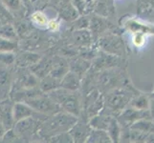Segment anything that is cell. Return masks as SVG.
Returning <instances> with one entry per match:
<instances>
[{"label": "cell", "instance_id": "obj_1", "mask_svg": "<svg viewBox=\"0 0 154 143\" xmlns=\"http://www.w3.org/2000/svg\"><path fill=\"white\" fill-rule=\"evenodd\" d=\"M77 120L78 116L64 111H60L54 115H49L41 123L38 134L42 139H49L53 136L63 132H68L77 122Z\"/></svg>", "mask_w": 154, "mask_h": 143}, {"label": "cell", "instance_id": "obj_2", "mask_svg": "<svg viewBox=\"0 0 154 143\" xmlns=\"http://www.w3.org/2000/svg\"><path fill=\"white\" fill-rule=\"evenodd\" d=\"M51 99L57 103L61 111L72 114L79 118L82 111L81 97L77 91H69L64 88H57L47 94Z\"/></svg>", "mask_w": 154, "mask_h": 143}, {"label": "cell", "instance_id": "obj_3", "mask_svg": "<svg viewBox=\"0 0 154 143\" xmlns=\"http://www.w3.org/2000/svg\"><path fill=\"white\" fill-rule=\"evenodd\" d=\"M24 102L31 106L35 112L48 116L61 111L60 106L53 101L49 95L45 93H41L34 97L25 100Z\"/></svg>", "mask_w": 154, "mask_h": 143}, {"label": "cell", "instance_id": "obj_4", "mask_svg": "<svg viewBox=\"0 0 154 143\" xmlns=\"http://www.w3.org/2000/svg\"><path fill=\"white\" fill-rule=\"evenodd\" d=\"M42 118H36V116H31V118L19 120L14 123V130L17 134L19 139H27L31 137L35 133H38L40 126H38L39 120Z\"/></svg>", "mask_w": 154, "mask_h": 143}, {"label": "cell", "instance_id": "obj_5", "mask_svg": "<svg viewBox=\"0 0 154 143\" xmlns=\"http://www.w3.org/2000/svg\"><path fill=\"white\" fill-rule=\"evenodd\" d=\"M13 106L14 101L12 99H6L0 102V123L6 131L14 128V126Z\"/></svg>", "mask_w": 154, "mask_h": 143}, {"label": "cell", "instance_id": "obj_6", "mask_svg": "<svg viewBox=\"0 0 154 143\" xmlns=\"http://www.w3.org/2000/svg\"><path fill=\"white\" fill-rule=\"evenodd\" d=\"M39 84V79L36 77L31 71L21 72L17 78L15 79L14 85L12 86V90H19V89H28L38 87Z\"/></svg>", "mask_w": 154, "mask_h": 143}, {"label": "cell", "instance_id": "obj_7", "mask_svg": "<svg viewBox=\"0 0 154 143\" xmlns=\"http://www.w3.org/2000/svg\"><path fill=\"white\" fill-rule=\"evenodd\" d=\"M91 127L89 124H86L83 120H77V122L72 126V128L69 130L73 142H86L88 136L90 134Z\"/></svg>", "mask_w": 154, "mask_h": 143}, {"label": "cell", "instance_id": "obj_8", "mask_svg": "<svg viewBox=\"0 0 154 143\" xmlns=\"http://www.w3.org/2000/svg\"><path fill=\"white\" fill-rule=\"evenodd\" d=\"M39 113L35 112V111L29 106L27 103L22 102V101H17L14 102L13 106V116L14 123L17 122L19 120H22L25 118H31V116H35Z\"/></svg>", "mask_w": 154, "mask_h": 143}, {"label": "cell", "instance_id": "obj_9", "mask_svg": "<svg viewBox=\"0 0 154 143\" xmlns=\"http://www.w3.org/2000/svg\"><path fill=\"white\" fill-rule=\"evenodd\" d=\"M69 62L64 57L61 56H53L52 57V68L49 75L55 78L60 79L69 72Z\"/></svg>", "mask_w": 154, "mask_h": 143}, {"label": "cell", "instance_id": "obj_10", "mask_svg": "<svg viewBox=\"0 0 154 143\" xmlns=\"http://www.w3.org/2000/svg\"><path fill=\"white\" fill-rule=\"evenodd\" d=\"M41 58V55L31 51H23L15 55V64L20 68H30Z\"/></svg>", "mask_w": 154, "mask_h": 143}, {"label": "cell", "instance_id": "obj_11", "mask_svg": "<svg viewBox=\"0 0 154 143\" xmlns=\"http://www.w3.org/2000/svg\"><path fill=\"white\" fill-rule=\"evenodd\" d=\"M127 100L128 98H127L126 94H125L123 91L115 90L107 95L106 103L111 110H120L123 109L125 104L128 102Z\"/></svg>", "mask_w": 154, "mask_h": 143}, {"label": "cell", "instance_id": "obj_12", "mask_svg": "<svg viewBox=\"0 0 154 143\" xmlns=\"http://www.w3.org/2000/svg\"><path fill=\"white\" fill-rule=\"evenodd\" d=\"M52 68V57H42L40 59L30 67V71L38 79L43 78L48 76Z\"/></svg>", "mask_w": 154, "mask_h": 143}, {"label": "cell", "instance_id": "obj_13", "mask_svg": "<svg viewBox=\"0 0 154 143\" xmlns=\"http://www.w3.org/2000/svg\"><path fill=\"white\" fill-rule=\"evenodd\" d=\"M81 84L82 77L70 70L60 79V87L69 91H78L81 87Z\"/></svg>", "mask_w": 154, "mask_h": 143}, {"label": "cell", "instance_id": "obj_14", "mask_svg": "<svg viewBox=\"0 0 154 143\" xmlns=\"http://www.w3.org/2000/svg\"><path fill=\"white\" fill-rule=\"evenodd\" d=\"M92 38H93V34L87 29L74 30L71 35V39L73 43L77 46H82V47L88 46L91 43Z\"/></svg>", "mask_w": 154, "mask_h": 143}, {"label": "cell", "instance_id": "obj_15", "mask_svg": "<svg viewBox=\"0 0 154 143\" xmlns=\"http://www.w3.org/2000/svg\"><path fill=\"white\" fill-rule=\"evenodd\" d=\"M121 39L118 38L117 36H112V35H108L105 36V37L100 39V47L103 49L111 54H119L122 49V45H121Z\"/></svg>", "mask_w": 154, "mask_h": 143}, {"label": "cell", "instance_id": "obj_16", "mask_svg": "<svg viewBox=\"0 0 154 143\" xmlns=\"http://www.w3.org/2000/svg\"><path fill=\"white\" fill-rule=\"evenodd\" d=\"M38 87L43 93L48 94V93L60 87V80L48 75V76H44L43 78L39 79Z\"/></svg>", "mask_w": 154, "mask_h": 143}, {"label": "cell", "instance_id": "obj_17", "mask_svg": "<svg viewBox=\"0 0 154 143\" xmlns=\"http://www.w3.org/2000/svg\"><path fill=\"white\" fill-rule=\"evenodd\" d=\"M113 118L108 115H96L92 116L89 120V126L93 129H100L103 131H107L108 126Z\"/></svg>", "mask_w": 154, "mask_h": 143}, {"label": "cell", "instance_id": "obj_18", "mask_svg": "<svg viewBox=\"0 0 154 143\" xmlns=\"http://www.w3.org/2000/svg\"><path fill=\"white\" fill-rule=\"evenodd\" d=\"M57 13H58V16L63 20L68 21V22H72V21L77 19L79 15L78 10L74 6L72 2L67 4L66 6L61 8L60 10H58Z\"/></svg>", "mask_w": 154, "mask_h": 143}, {"label": "cell", "instance_id": "obj_19", "mask_svg": "<svg viewBox=\"0 0 154 143\" xmlns=\"http://www.w3.org/2000/svg\"><path fill=\"white\" fill-rule=\"evenodd\" d=\"M89 67H90V64L86 60H84L83 58H73V59L69 62L70 71L76 73L77 75H79L81 77H82V76L86 73Z\"/></svg>", "mask_w": 154, "mask_h": 143}, {"label": "cell", "instance_id": "obj_20", "mask_svg": "<svg viewBox=\"0 0 154 143\" xmlns=\"http://www.w3.org/2000/svg\"><path fill=\"white\" fill-rule=\"evenodd\" d=\"M110 136L108 133L106 131L103 130H100V129H93L91 128L90 130V134L88 136V139L86 142L89 143H102V142H111Z\"/></svg>", "mask_w": 154, "mask_h": 143}, {"label": "cell", "instance_id": "obj_21", "mask_svg": "<svg viewBox=\"0 0 154 143\" xmlns=\"http://www.w3.org/2000/svg\"><path fill=\"white\" fill-rule=\"evenodd\" d=\"M0 36L13 41H18V35L13 23H7L0 26Z\"/></svg>", "mask_w": 154, "mask_h": 143}, {"label": "cell", "instance_id": "obj_22", "mask_svg": "<svg viewBox=\"0 0 154 143\" xmlns=\"http://www.w3.org/2000/svg\"><path fill=\"white\" fill-rule=\"evenodd\" d=\"M14 26L17 31L18 37L21 38H25L28 34H30L32 31H33V27H32V24L27 22L25 20H17L14 21Z\"/></svg>", "mask_w": 154, "mask_h": 143}, {"label": "cell", "instance_id": "obj_23", "mask_svg": "<svg viewBox=\"0 0 154 143\" xmlns=\"http://www.w3.org/2000/svg\"><path fill=\"white\" fill-rule=\"evenodd\" d=\"M6 8L14 14H19L23 13L24 5L22 3V0H0Z\"/></svg>", "mask_w": 154, "mask_h": 143}, {"label": "cell", "instance_id": "obj_24", "mask_svg": "<svg viewBox=\"0 0 154 143\" xmlns=\"http://www.w3.org/2000/svg\"><path fill=\"white\" fill-rule=\"evenodd\" d=\"M31 20L32 23L34 25L38 26V28H46L47 27V23H48V18H47V15L41 12V10H35L31 15Z\"/></svg>", "mask_w": 154, "mask_h": 143}, {"label": "cell", "instance_id": "obj_25", "mask_svg": "<svg viewBox=\"0 0 154 143\" xmlns=\"http://www.w3.org/2000/svg\"><path fill=\"white\" fill-rule=\"evenodd\" d=\"M14 20V14L0 1V26L7 23H13Z\"/></svg>", "mask_w": 154, "mask_h": 143}, {"label": "cell", "instance_id": "obj_26", "mask_svg": "<svg viewBox=\"0 0 154 143\" xmlns=\"http://www.w3.org/2000/svg\"><path fill=\"white\" fill-rule=\"evenodd\" d=\"M18 47V41H13L0 36V52H14Z\"/></svg>", "mask_w": 154, "mask_h": 143}, {"label": "cell", "instance_id": "obj_27", "mask_svg": "<svg viewBox=\"0 0 154 143\" xmlns=\"http://www.w3.org/2000/svg\"><path fill=\"white\" fill-rule=\"evenodd\" d=\"M89 27L91 28V34H100V31H103L105 29L106 25L102 18L93 17L90 19Z\"/></svg>", "mask_w": 154, "mask_h": 143}, {"label": "cell", "instance_id": "obj_28", "mask_svg": "<svg viewBox=\"0 0 154 143\" xmlns=\"http://www.w3.org/2000/svg\"><path fill=\"white\" fill-rule=\"evenodd\" d=\"M49 142H55V143H71L73 142L72 136L70 133L68 132H63V133L57 134L56 136H51L48 139Z\"/></svg>", "mask_w": 154, "mask_h": 143}, {"label": "cell", "instance_id": "obj_29", "mask_svg": "<svg viewBox=\"0 0 154 143\" xmlns=\"http://www.w3.org/2000/svg\"><path fill=\"white\" fill-rule=\"evenodd\" d=\"M89 22L90 19L87 16H82V17H78L74 21H72V28L74 30H82V29H87L89 27Z\"/></svg>", "mask_w": 154, "mask_h": 143}, {"label": "cell", "instance_id": "obj_30", "mask_svg": "<svg viewBox=\"0 0 154 143\" xmlns=\"http://www.w3.org/2000/svg\"><path fill=\"white\" fill-rule=\"evenodd\" d=\"M15 62V54L14 52H0V63L11 66Z\"/></svg>", "mask_w": 154, "mask_h": 143}, {"label": "cell", "instance_id": "obj_31", "mask_svg": "<svg viewBox=\"0 0 154 143\" xmlns=\"http://www.w3.org/2000/svg\"><path fill=\"white\" fill-rule=\"evenodd\" d=\"M2 139L5 142H14V141H17V139H20L17 136V134L14 132V130L12 128V129H9L5 132L4 135L2 136Z\"/></svg>", "mask_w": 154, "mask_h": 143}, {"label": "cell", "instance_id": "obj_32", "mask_svg": "<svg viewBox=\"0 0 154 143\" xmlns=\"http://www.w3.org/2000/svg\"><path fill=\"white\" fill-rule=\"evenodd\" d=\"M60 24L57 19H51V20H48L46 29L52 31V33H55V31H57L60 30Z\"/></svg>", "mask_w": 154, "mask_h": 143}, {"label": "cell", "instance_id": "obj_33", "mask_svg": "<svg viewBox=\"0 0 154 143\" xmlns=\"http://www.w3.org/2000/svg\"><path fill=\"white\" fill-rule=\"evenodd\" d=\"M48 2H49V0H31V3H33L34 6H35L38 9L43 8Z\"/></svg>", "mask_w": 154, "mask_h": 143}, {"label": "cell", "instance_id": "obj_34", "mask_svg": "<svg viewBox=\"0 0 154 143\" xmlns=\"http://www.w3.org/2000/svg\"><path fill=\"white\" fill-rule=\"evenodd\" d=\"M133 41H134L135 45H137V46H139V45L143 44V43H144V35L141 34H136V35L134 36Z\"/></svg>", "mask_w": 154, "mask_h": 143}, {"label": "cell", "instance_id": "obj_35", "mask_svg": "<svg viewBox=\"0 0 154 143\" xmlns=\"http://www.w3.org/2000/svg\"><path fill=\"white\" fill-rule=\"evenodd\" d=\"M152 116H153V119H154V104L152 103Z\"/></svg>", "mask_w": 154, "mask_h": 143}]
</instances>
